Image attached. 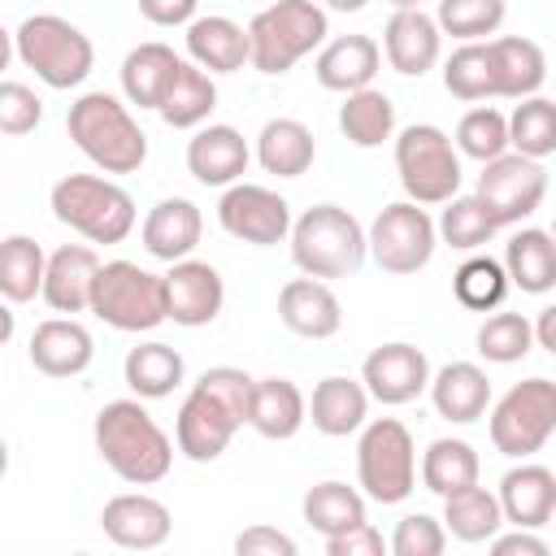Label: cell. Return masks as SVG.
I'll use <instances>...</instances> for the list:
<instances>
[{"label":"cell","instance_id":"cell-10","mask_svg":"<svg viewBox=\"0 0 556 556\" xmlns=\"http://www.w3.org/2000/svg\"><path fill=\"white\" fill-rule=\"evenodd\" d=\"M356 478L374 504H400L417 486V447L404 421L374 417L361 426L356 443Z\"/></svg>","mask_w":556,"mask_h":556},{"label":"cell","instance_id":"cell-44","mask_svg":"<svg viewBox=\"0 0 556 556\" xmlns=\"http://www.w3.org/2000/svg\"><path fill=\"white\" fill-rule=\"evenodd\" d=\"M495 217L486 213V204L478 195H452L443 217H439V239L456 252H478L482 243H491L495 235Z\"/></svg>","mask_w":556,"mask_h":556},{"label":"cell","instance_id":"cell-50","mask_svg":"<svg viewBox=\"0 0 556 556\" xmlns=\"http://www.w3.org/2000/svg\"><path fill=\"white\" fill-rule=\"evenodd\" d=\"M326 552L330 556H382V552H391V539H382V530L374 521H361V526L326 539Z\"/></svg>","mask_w":556,"mask_h":556},{"label":"cell","instance_id":"cell-28","mask_svg":"<svg viewBox=\"0 0 556 556\" xmlns=\"http://www.w3.org/2000/svg\"><path fill=\"white\" fill-rule=\"evenodd\" d=\"M369 387L365 382H352V378H339V374H330V378H321L317 387H313V400H308V421L321 430V434H330V439H348V434H356L365 421H369Z\"/></svg>","mask_w":556,"mask_h":556},{"label":"cell","instance_id":"cell-3","mask_svg":"<svg viewBox=\"0 0 556 556\" xmlns=\"http://www.w3.org/2000/svg\"><path fill=\"white\" fill-rule=\"evenodd\" d=\"M65 130L78 152L104 174H135L148 161V135L130 117V109L109 91H87L70 104Z\"/></svg>","mask_w":556,"mask_h":556},{"label":"cell","instance_id":"cell-52","mask_svg":"<svg viewBox=\"0 0 556 556\" xmlns=\"http://www.w3.org/2000/svg\"><path fill=\"white\" fill-rule=\"evenodd\" d=\"M200 0H139V13L152 26H191Z\"/></svg>","mask_w":556,"mask_h":556},{"label":"cell","instance_id":"cell-9","mask_svg":"<svg viewBox=\"0 0 556 556\" xmlns=\"http://www.w3.org/2000/svg\"><path fill=\"white\" fill-rule=\"evenodd\" d=\"M395 169L400 187L417 204H447L460 191V148L447 130L430 122H413L395 139Z\"/></svg>","mask_w":556,"mask_h":556},{"label":"cell","instance_id":"cell-39","mask_svg":"<svg viewBox=\"0 0 556 556\" xmlns=\"http://www.w3.org/2000/svg\"><path fill=\"white\" fill-rule=\"evenodd\" d=\"M478 452L465 443V439H434L426 452H421V482L426 491H434L439 500L465 491L478 482Z\"/></svg>","mask_w":556,"mask_h":556},{"label":"cell","instance_id":"cell-54","mask_svg":"<svg viewBox=\"0 0 556 556\" xmlns=\"http://www.w3.org/2000/svg\"><path fill=\"white\" fill-rule=\"evenodd\" d=\"M534 343L556 356V304H547V308L534 317Z\"/></svg>","mask_w":556,"mask_h":556},{"label":"cell","instance_id":"cell-8","mask_svg":"<svg viewBox=\"0 0 556 556\" xmlns=\"http://www.w3.org/2000/svg\"><path fill=\"white\" fill-rule=\"evenodd\" d=\"M91 313L126 334L152 330L169 321V295H165V274H148L135 261H104L96 274L91 291Z\"/></svg>","mask_w":556,"mask_h":556},{"label":"cell","instance_id":"cell-6","mask_svg":"<svg viewBox=\"0 0 556 556\" xmlns=\"http://www.w3.org/2000/svg\"><path fill=\"white\" fill-rule=\"evenodd\" d=\"M330 35L326 9L317 0H274L248 22L252 39V70L261 74H287L295 61H304L313 48H321Z\"/></svg>","mask_w":556,"mask_h":556},{"label":"cell","instance_id":"cell-31","mask_svg":"<svg viewBox=\"0 0 556 556\" xmlns=\"http://www.w3.org/2000/svg\"><path fill=\"white\" fill-rule=\"evenodd\" d=\"M308 421V400L291 378H256L248 426L261 439H291Z\"/></svg>","mask_w":556,"mask_h":556},{"label":"cell","instance_id":"cell-53","mask_svg":"<svg viewBox=\"0 0 556 556\" xmlns=\"http://www.w3.org/2000/svg\"><path fill=\"white\" fill-rule=\"evenodd\" d=\"M491 552L495 556H547V539H539L534 530L517 526L513 534H495L491 539Z\"/></svg>","mask_w":556,"mask_h":556},{"label":"cell","instance_id":"cell-48","mask_svg":"<svg viewBox=\"0 0 556 556\" xmlns=\"http://www.w3.org/2000/svg\"><path fill=\"white\" fill-rule=\"evenodd\" d=\"M443 547H447V526L434 521L430 513L400 517V526L391 534V552L395 556H439Z\"/></svg>","mask_w":556,"mask_h":556},{"label":"cell","instance_id":"cell-24","mask_svg":"<svg viewBox=\"0 0 556 556\" xmlns=\"http://www.w3.org/2000/svg\"><path fill=\"white\" fill-rule=\"evenodd\" d=\"M500 508L504 521L539 530L556 517V473L547 465H517L500 478Z\"/></svg>","mask_w":556,"mask_h":556},{"label":"cell","instance_id":"cell-4","mask_svg":"<svg viewBox=\"0 0 556 556\" xmlns=\"http://www.w3.org/2000/svg\"><path fill=\"white\" fill-rule=\"evenodd\" d=\"M369 252V230L339 204H313L291 226V261L313 278H348Z\"/></svg>","mask_w":556,"mask_h":556},{"label":"cell","instance_id":"cell-38","mask_svg":"<svg viewBox=\"0 0 556 556\" xmlns=\"http://www.w3.org/2000/svg\"><path fill=\"white\" fill-rule=\"evenodd\" d=\"M43 278H48V256L30 235H9L0 243V291L9 304H26L35 295H43Z\"/></svg>","mask_w":556,"mask_h":556},{"label":"cell","instance_id":"cell-11","mask_svg":"<svg viewBox=\"0 0 556 556\" xmlns=\"http://www.w3.org/2000/svg\"><path fill=\"white\" fill-rule=\"evenodd\" d=\"M556 434V382L526 378L508 387L491 408V443L495 452L526 460Z\"/></svg>","mask_w":556,"mask_h":556},{"label":"cell","instance_id":"cell-30","mask_svg":"<svg viewBox=\"0 0 556 556\" xmlns=\"http://www.w3.org/2000/svg\"><path fill=\"white\" fill-rule=\"evenodd\" d=\"M313 156H317V139L295 117H274L256 135V161L274 178H300V174H308L313 169Z\"/></svg>","mask_w":556,"mask_h":556},{"label":"cell","instance_id":"cell-41","mask_svg":"<svg viewBox=\"0 0 556 556\" xmlns=\"http://www.w3.org/2000/svg\"><path fill=\"white\" fill-rule=\"evenodd\" d=\"M443 87L456 100H491L495 96V65H491V39L460 43L443 61Z\"/></svg>","mask_w":556,"mask_h":556},{"label":"cell","instance_id":"cell-58","mask_svg":"<svg viewBox=\"0 0 556 556\" xmlns=\"http://www.w3.org/2000/svg\"><path fill=\"white\" fill-rule=\"evenodd\" d=\"M552 526H556V517H552Z\"/></svg>","mask_w":556,"mask_h":556},{"label":"cell","instance_id":"cell-5","mask_svg":"<svg viewBox=\"0 0 556 556\" xmlns=\"http://www.w3.org/2000/svg\"><path fill=\"white\" fill-rule=\"evenodd\" d=\"M13 52L26 70H35V78L52 91H65V87H78L91 65H96V48L91 39L56 17V13H30L17 30H13Z\"/></svg>","mask_w":556,"mask_h":556},{"label":"cell","instance_id":"cell-15","mask_svg":"<svg viewBox=\"0 0 556 556\" xmlns=\"http://www.w3.org/2000/svg\"><path fill=\"white\" fill-rule=\"evenodd\" d=\"M430 378H434L430 361L413 343H382L361 365V382L369 387V395L378 404H391V408L417 400L421 391H430Z\"/></svg>","mask_w":556,"mask_h":556},{"label":"cell","instance_id":"cell-42","mask_svg":"<svg viewBox=\"0 0 556 556\" xmlns=\"http://www.w3.org/2000/svg\"><path fill=\"white\" fill-rule=\"evenodd\" d=\"M508 269H504V261H495V256H469L456 274H452V291H456V300L465 304V308H473V313H491V308H500L504 304V295H508Z\"/></svg>","mask_w":556,"mask_h":556},{"label":"cell","instance_id":"cell-23","mask_svg":"<svg viewBox=\"0 0 556 556\" xmlns=\"http://www.w3.org/2000/svg\"><path fill=\"white\" fill-rule=\"evenodd\" d=\"M100 256L87 243H65L48 256V278H43V300L52 313H83L91 308Z\"/></svg>","mask_w":556,"mask_h":556},{"label":"cell","instance_id":"cell-57","mask_svg":"<svg viewBox=\"0 0 556 556\" xmlns=\"http://www.w3.org/2000/svg\"><path fill=\"white\" fill-rule=\"evenodd\" d=\"M552 239H556V222H552Z\"/></svg>","mask_w":556,"mask_h":556},{"label":"cell","instance_id":"cell-33","mask_svg":"<svg viewBox=\"0 0 556 556\" xmlns=\"http://www.w3.org/2000/svg\"><path fill=\"white\" fill-rule=\"evenodd\" d=\"M217 109V83L208 70H200L195 61H178L174 70V83L161 100V122L174 126V130H191V126H204L208 113Z\"/></svg>","mask_w":556,"mask_h":556},{"label":"cell","instance_id":"cell-7","mask_svg":"<svg viewBox=\"0 0 556 556\" xmlns=\"http://www.w3.org/2000/svg\"><path fill=\"white\" fill-rule=\"evenodd\" d=\"M52 213L61 226L91 243H122L135 230V200L126 187L100 174H65L52 187Z\"/></svg>","mask_w":556,"mask_h":556},{"label":"cell","instance_id":"cell-16","mask_svg":"<svg viewBox=\"0 0 556 556\" xmlns=\"http://www.w3.org/2000/svg\"><path fill=\"white\" fill-rule=\"evenodd\" d=\"M382 52L391 61L395 74L404 78H421L426 70L439 65V52H443V26L439 17L421 13L417 9H395L387 17V30H382Z\"/></svg>","mask_w":556,"mask_h":556},{"label":"cell","instance_id":"cell-55","mask_svg":"<svg viewBox=\"0 0 556 556\" xmlns=\"http://www.w3.org/2000/svg\"><path fill=\"white\" fill-rule=\"evenodd\" d=\"M326 9H334V13H361L369 0H321Z\"/></svg>","mask_w":556,"mask_h":556},{"label":"cell","instance_id":"cell-46","mask_svg":"<svg viewBox=\"0 0 556 556\" xmlns=\"http://www.w3.org/2000/svg\"><path fill=\"white\" fill-rule=\"evenodd\" d=\"M504 13L508 4L504 0H439V26L443 35L460 39V43H473V39H486L504 26Z\"/></svg>","mask_w":556,"mask_h":556},{"label":"cell","instance_id":"cell-49","mask_svg":"<svg viewBox=\"0 0 556 556\" xmlns=\"http://www.w3.org/2000/svg\"><path fill=\"white\" fill-rule=\"evenodd\" d=\"M39 117H43V104H39V96L26 87V83H0V130L4 135H30L35 126H39Z\"/></svg>","mask_w":556,"mask_h":556},{"label":"cell","instance_id":"cell-29","mask_svg":"<svg viewBox=\"0 0 556 556\" xmlns=\"http://www.w3.org/2000/svg\"><path fill=\"white\" fill-rule=\"evenodd\" d=\"M491 65H495V96H508V100L539 96V87L547 78V56L526 35L491 39Z\"/></svg>","mask_w":556,"mask_h":556},{"label":"cell","instance_id":"cell-51","mask_svg":"<svg viewBox=\"0 0 556 556\" xmlns=\"http://www.w3.org/2000/svg\"><path fill=\"white\" fill-rule=\"evenodd\" d=\"M235 552L239 556H295V539L274 526H248L235 539Z\"/></svg>","mask_w":556,"mask_h":556},{"label":"cell","instance_id":"cell-17","mask_svg":"<svg viewBox=\"0 0 556 556\" xmlns=\"http://www.w3.org/2000/svg\"><path fill=\"white\" fill-rule=\"evenodd\" d=\"M100 530L117 543V547H130V552H152L169 539L174 530V517L169 508L156 500V495H143V491H126V495H113L100 513Z\"/></svg>","mask_w":556,"mask_h":556},{"label":"cell","instance_id":"cell-19","mask_svg":"<svg viewBox=\"0 0 556 556\" xmlns=\"http://www.w3.org/2000/svg\"><path fill=\"white\" fill-rule=\"evenodd\" d=\"M248 161H252L248 139L226 122L200 126L187 143V169L204 187H235L248 174Z\"/></svg>","mask_w":556,"mask_h":556},{"label":"cell","instance_id":"cell-27","mask_svg":"<svg viewBox=\"0 0 556 556\" xmlns=\"http://www.w3.org/2000/svg\"><path fill=\"white\" fill-rule=\"evenodd\" d=\"M430 404L443 421L469 426L486 413L491 404V378L473 361H452L430 378Z\"/></svg>","mask_w":556,"mask_h":556},{"label":"cell","instance_id":"cell-13","mask_svg":"<svg viewBox=\"0 0 556 556\" xmlns=\"http://www.w3.org/2000/svg\"><path fill=\"white\" fill-rule=\"evenodd\" d=\"M473 195L486 204V213L495 217V226H517V222H526L543 204V195H547V169L534 156L504 152V156H495V161L482 165Z\"/></svg>","mask_w":556,"mask_h":556},{"label":"cell","instance_id":"cell-45","mask_svg":"<svg viewBox=\"0 0 556 556\" xmlns=\"http://www.w3.org/2000/svg\"><path fill=\"white\" fill-rule=\"evenodd\" d=\"M456 148H460V156H473V161H495V156H504L508 148H513V139H508V117L500 113V109H491V104H478V109H469L460 122H456Z\"/></svg>","mask_w":556,"mask_h":556},{"label":"cell","instance_id":"cell-32","mask_svg":"<svg viewBox=\"0 0 556 556\" xmlns=\"http://www.w3.org/2000/svg\"><path fill=\"white\" fill-rule=\"evenodd\" d=\"M178 61L182 56H174V48L156 43V39L130 48L126 61H122V91H126V100L139 104V109H161V100H165V91L174 83Z\"/></svg>","mask_w":556,"mask_h":556},{"label":"cell","instance_id":"cell-14","mask_svg":"<svg viewBox=\"0 0 556 556\" xmlns=\"http://www.w3.org/2000/svg\"><path fill=\"white\" fill-rule=\"evenodd\" d=\"M217 222L226 235L243 239V243H256V248H274L291 235V204L261 187V182H235L222 191L217 200Z\"/></svg>","mask_w":556,"mask_h":556},{"label":"cell","instance_id":"cell-12","mask_svg":"<svg viewBox=\"0 0 556 556\" xmlns=\"http://www.w3.org/2000/svg\"><path fill=\"white\" fill-rule=\"evenodd\" d=\"M439 243V226L417 200H395L387 204L374 226H369V256L387 274H417L430 265Z\"/></svg>","mask_w":556,"mask_h":556},{"label":"cell","instance_id":"cell-37","mask_svg":"<svg viewBox=\"0 0 556 556\" xmlns=\"http://www.w3.org/2000/svg\"><path fill=\"white\" fill-rule=\"evenodd\" d=\"M339 130L356 148H382L395 135V104L378 87H361L339 109Z\"/></svg>","mask_w":556,"mask_h":556},{"label":"cell","instance_id":"cell-26","mask_svg":"<svg viewBox=\"0 0 556 556\" xmlns=\"http://www.w3.org/2000/svg\"><path fill=\"white\" fill-rule=\"evenodd\" d=\"M200 235H204V217H200V208H195L191 200H182V195L152 204V213L143 217V248H148V256L169 261V265H174V261H187V256L195 252Z\"/></svg>","mask_w":556,"mask_h":556},{"label":"cell","instance_id":"cell-35","mask_svg":"<svg viewBox=\"0 0 556 556\" xmlns=\"http://www.w3.org/2000/svg\"><path fill=\"white\" fill-rule=\"evenodd\" d=\"M122 374H126V387H130L139 400H165V395L182 382L187 365H182L178 348L152 339V343H139V348L126 352Z\"/></svg>","mask_w":556,"mask_h":556},{"label":"cell","instance_id":"cell-56","mask_svg":"<svg viewBox=\"0 0 556 556\" xmlns=\"http://www.w3.org/2000/svg\"><path fill=\"white\" fill-rule=\"evenodd\" d=\"M391 4H395V9H417L421 0H391Z\"/></svg>","mask_w":556,"mask_h":556},{"label":"cell","instance_id":"cell-40","mask_svg":"<svg viewBox=\"0 0 556 556\" xmlns=\"http://www.w3.org/2000/svg\"><path fill=\"white\" fill-rule=\"evenodd\" d=\"M304 521L321 534V539H334V534H343V530H352V526H361V521H369L365 517V495L356 491V486H348V482H317V486H308V495H304Z\"/></svg>","mask_w":556,"mask_h":556},{"label":"cell","instance_id":"cell-1","mask_svg":"<svg viewBox=\"0 0 556 556\" xmlns=\"http://www.w3.org/2000/svg\"><path fill=\"white\" fill-rule=\"evenodd\" d=\"M252 391H256V378H248L235 365L204 369L195 378V387L187 391V400L178 408V421H174L178 452L187 460H200V465L217 460L230 447V439L248 426Z\"/></svg>","mask_w":556,"mask_h":556},{"label":"cell","instance_id":"cell-2","mask_svg":"<svg viewBox=\"0 0 556 556\" xmlns=\"http://www.w3.org/2000/svg\"><path fill=\"white\" fill-rule=\"evenodd\" d=\"M96 452L130 486H152L174 465V443L139 400H113L96 413Z\"/></svg>","mask_w":556,"mask_h":556},{"label":"cell","instance_id":"cell-21","mask_svg":"<svg viewBox=\"0 0 556 556\" xmlns=\"http://www.w3.org/2000/svg\"><path fill=\"white\" fill-rule=\"evenodd\" d=\"M91 356H96V343L87 326L74 317H48L30 334V365L48 378H74L91 365Z\"/></svg>","mask_w":556,"mask_h":556},{"label":"cell","instance_id":"cell-20","mask_svg":"<svg viewBox=\"0 0 556 556\" xmlns=\"http://www.w3.org/2000/svg\"><path fill=\"white\" fill-rule=\"evenodd\" d=\"M278 317L291 334L300 339H330L339 334L343 326V304L339 295L326 287V278H291L282 291H278Z\"/></svg>","mask_w":556,"mask_h":556},{"label":"cell","instance_id":"cell-34","mask_svg":"<svg viewBox=\"0 0 556 556\" xmlns=\"http://www.w3.org/2000/svg\"><path fill=\"white\" fill-rule=\"evenodd\" d=\"M504 269H508V282L521 287L526 295H543L556 287V239L552 230H517L504 248Z\"/></svg>","mask_w":556,"mask_h":556},{"label":"cell","instance_id":"cell-25","mask_svg":"<svg viewBox=\"0 0 556 556\" xmlns=\"http://www.w3.org/2000/svg\"><path fill=\"white\" fill-rule=\"evenodd\" d=\"M187 56L208 74H235V70H243V61H252L248 26H239L222 13L195 17L187 26Z\"/></svg>","mask_w":556,"mask_h":556},{"label":"cell","instance_id":"cell-18","mask_svg":"<svg viewBox=\"0 0 556 556\" xmlns=\"http://www.w3.org/2000/svg\"><path fill=\"white\" fill-rule=\"evenodd\" d=\"M165 295H169V321L178 326H208L226 304L222 274L208 261H191V256L169 265Z\"/></svg>","mask_w":556,"mask_h":556},{"label":"cell","instance_id":"cell-22","mask_svg":"<svg viewBox=\"0 0 556 556\" xmlns=\"http://www.w3.org/2000/svg\"><path fill=\"white\" fill-rule=\"evenodd\" d=\"M378 65H382L378 39H369V35H339V39L321 43V52L313 61V74H317V83L326 91L352 96V91H361V87L374 83Z\"/></svg>","mask_w":556,"mask_h":556},{"label":"cell","instance_id":"cell-47","mask_svg":"<svg viewBox=\"0 0 556 556\" xmlns=\"http://www.w3.org/2000/svg\"><path fill=\"white\" fill-rule=\"evenodd\" d=\"M534 348V321L521 313H491L478 326V352L495 365H513Z\"/></svg>","mask_w":556,"mask_h":556},{"label":"cell","instance_id":"cell-36","mask_svg":"<svg viewBox=\"0 0 556 556\" xmlns=\"http://www.w3.org/2000/svg\"><path fill=\"white\" fill-rule=\"evenodd\" d=\"M443 526L452 539L460 543H491L504 526V508H500V495H491L486 486H465L456 495L443 500Z\"/></svg>","mask_w":556,"mask_h":556},{"label":"cell","instance_id":"cell-43","mask_svg":"<svg viewBox=\"0 0 556 556\" xmlns=\"http://www.w3.org/2000/svg\"><path fill=\"white\" fill-rule=\"evenodd\" d=\"M508 139H513V152L521 156H552L556 152V104L543 100V96H526L513 113H508Z\"/></svg>","mask_w":556,"mask_h":556}]
</instances>
